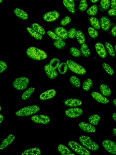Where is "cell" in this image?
<instances>
[{"label":"cell","mask_w":116,"mask_h":155,"mask_svg":"<svg viewBox=\"0 0 116 155\" xmlns=\"http://www.w3.org/2000/svg\"><path fill=\"white\" fill-rule=\"evenodd\" d=\"M76 31L74 28H71L68 32V37L73 38L76 37Z\"/></svg>","instance_id":"cell-45"},{"label":"cell","mask_w":116,"mask_h":155,"mask_svg":"<svg viewBox=\"0 0 116 155\" xmlns=\"http://www.w3.org/2000/svg\"><path fill=\"white\" fill-rule=\"evenodd\" d=\"M112 118L116 122V114L115 113H114L112 115Z\"/></svg>","instance_id":"cell-51"},{"label":"cell","mask_w":116,"mask_h":155,"mask_svg":"<svg viewBox=\"0 0 116 155\" xmlns=\"http://www.w3.org/2000/svg\"><path fill=\"white\" fill-rule=\"evenodd\" d=\"M66 63L69 69L76 74L82 75L86 72V70L83 67L72 60H67Z\"/></svg>","instance_id":"cell-5"},{"label":"cell","mask_w":116,"mask_h":155,"mask_svg":"<svg viewBox=\"0 0 116 155\" xmlns=\"http://www.w3.org/2000/svg\"><path fill=\"white\" fill-rule=\"evenodd\" d=\"M69 147L76 153L81 155H89L91 153L86 148L78 143L71 141L68 143Z\"/></svg>","instance_id":"cell-4"},{"label":"cell","mask_w":116,"mask_h":155,"mask_svg":"<svg viewBox=\"0 0 116 155\" xmlns=\"http://www.w3.org/2000/svg\"><path fill=\"white\" fill-rule=\"evenodd\" d=\"M58 151L61 155H75L69 149L62 144H59L57 147Z\"/></svg>","instance_id":"cell-21"},{"label":"cell","mask_w":116,"mask_h":155,"mask_svg":"<svg viewBox=\"0 0 116 155\" xmlns=\"http://www.w3.org/2000/svg\"><path fill=\"white\" fill-rule=\"evenodd\" d=\"M56 34L62 39H66L68 37V32L64 27H58L55 30Z\"/></svg>","instance_id":"cell-19"},{"label":"cell","mask_w":116,"mask_h":155,"mask_svg":"<svg viewBox=\"0 0 116 155\" xmlns=\"http://www.w3.org/2000/svg\"><path fill=\"white\" fill-rule=\"evenodd\" d=\"M93 86V81L90 78H87L83 82L82 87L85 91L89 90Z\"/></svg>","instance_id":"cell-28"},{"label":"cell","mask_w":116,"mask_h":155,"mask_svg":"<svg viewBox=\"0 0 116 155\" xmlns=\"http://www.w3.org/2000/svg\"><path fill=\"white\" fill-rule=\"evenodd\" d=\"M4 120V117L1 114H0V124Z\"/></svg>","instance_id":"cell-52"},{"label":"cell","mask_w":116,"mask_h":155,"mask_svg":"<svg viewBox=\"0 0 116 155\" xmlns=\"http://www.w3.org/2000/svg\"><path fill=\"white\" fill-rule=\"evenodd\" d=\"M80 51L84 56L89 57L91 54V51L88 45L85 43L82 44L80 47Z\"/></svg>","instance_id":"cell-26"},{"label":"cell","mask_w":116,"mask_h":155,"mask_svg":"<svg viewBox=\"0 0 116 155\" xmlns=\"http://www.w3.org/2000/svg\"><path fill=\"white\" fill-rule=\"evenodd\" d=\"M80 128L82 130L88 133H94L96 131L95 127L89 123L82 121L79 124Z\"/></svg>","instance_id":"cell-12"},{"label":"cell","mask_w":116,"mask_h":155,"mask_svg":"<svg viewBox=\"0 0 116 155\" xmlns=\"http://www.w3.org/2000/svg\"><path fill=\"white\" fill-rule=\"evenodd\" d=\"M31 119L35 123L42 124H48L50 120L48 116L43 114L34 115L31 117Z\"/></svg>","instance_id":"cell-9"},{"label":"cell","mask_w":116,"mask_h":155,"mask_svg":"<svg viewBox=\"0 0 116 155\" xmlns=\"http://www.w3.org/2000/svg\"><path fill=\"white\" fill-rule=\"evenodd\" d=\"M7 63L2 61H0V73L3 72L7 69Z\"/></svg>","instance_id":"cell-47"},{"label":"cell","mask_w":116,"mask_h":155,"mask_svg":"<svg viewBox=\"0 0 116 155\" xmlns=\"http://www.w3.org/2000/svg\"><path fill=\"white\" fill-rule=\"evenodd\" d=\"M45 71L48 77L51 79H54L58 75V73L56 69L51 68L49 64L45 65Z\"/></svg>","instance_id":"cell-18"},{"label":"cell","mask_w":116,"mask_h":155,"mask_svg":"<svg viewBox=\"0 0 116 155\" xmlns=\"http://www.w3.org/2000/svg\"><path fill=\"white\" fill-rule=\"evenodd\" d=\"M56 93L55 90L53 89L47 90L42 93L40 96L41 100H46L53 97Z\"/></svg>","instance_id":"cell-17"},{"label":"cell","mask_w":116,"mask_h":155,"mask_svg":"<svg viewBox=\"0 0 116 155\" xmlns=\"http://www.w3.org/2000/svg\"><path fill=\"white\" fill-rule=\"evenodd\" d=\"M99 90L101 94L104 96L109 97L111 94V90L106 84H102L99 86Z\"/></svg>","instance_id":"cell-24"},{"label":"cell","mask_w":116,"mask_h":155,"mask_svg":"<svg viewBox=\"0 0 116 155\" xmlns=\"http://www.w3.org/2000/svg\"><path fill=\"white\" fill-rule=\"evenodd\" d=\"M88 31L89 35L92 38H95L98 36V31L93 28L89 27L88 29Z\"/></svg>","instance_id":"cell-40"},{"label":"cell","mask_w":116,"mask_h":155,"mask_svg":"<svg viewBox=\"0 0 116 155\" xmlns=\"http://www.w3.org/2000/svg\"><path fill=\"white\" fill-rule=\"evenodd\" d=\"M79 139L80 143L87 149L96 151L99 148L98 145L88 136L82 135L79 137Z\"/></svg>","instance_id":"cell-2"},{"label":"cell","mask_w":116,"mask_h":155,"mask_svg":"<svg viewBox=\"0 0 116 155\" xmlns=\"http://www.w3.org/2000/svg\"><path fill=\"white\" fill-rule=\"evenodd\" d=\"M35 91V88L31 87L23 93L21 96V98L23 100H26L29 98L32 95Z\"/></svg>","instance_id":"cell-27"},{"label":"cell","mask_w":116,"mask_h":155,"mask_svg":"<svg viewBox=\"0 0 116 155\" xmlns=\"http://www.w3.org/2000/svg\"><path fill=\"white\" fill-rule=\"evenodd\" d=\"M82 101L76 98H70L66 100L64 104L69 107H74L80 106L82 105Z\"/></svg>","instance_id":"cell-16"},{"label":"cell","mask_w":116,"mask_h":155,"mask_svg":"<svg viewBox=\"0 0 116 155\" xmlns=\"http://www.w3.org/2000/svg\"><path fill=\"white\" fill-rule=\"evenodd\" d=\"M116 26H114L112 28L111 30V33L113 36L116 37Z\"/></svg>","instance_id":"cell-50"},{"label":"cell","mask_w":116,"mask_h":155,"mask_svg":"<svg viewBox=\"0 0 116 155\" xmlns=\"http://www.w3.org/2000/svg\"><path fill=\"white\" fill-rule=\"evenodd\" d=\"M26 29L29 33L33 37L37 40H41L43 38L42 35L36 31L33 28L27 27Z\"/></svg>","instance_id":"cell-29"},{"label":"cell","mask_w":116,"mask_h":155,"mask_svg":"<svg viewBox=\"0 0 116 155\" xmlns=\"http://www.w3.org/2000/svg\"><path fill=\"white\" fill-rule=\"evenodd\" d=\"M105 45L109 54L113 57L115 56V51L112 45L110 43L106 42Z\"/></svg>","instance_id":"cell-35"},{"label":"cell","mask_w":116,"mask_h":155,"mask_svg":"<svg viewBox=\"0 0 116 155\" xmlns=\"http://www.w3.org/2000/svg\"><path fill=\"white\" fill-rule=\"evenodd\" d=\"M76 37L79 42L80 44L85 43V38L83 32L81 31H76Z\"/></svg>","instance_id":"cell-31"},{"label":"cell","mask_w":116,"mask_h":155,"mask_svg":"<svg viewBox=\"0 0 116 155\" xmlns=\"http://www.w3.org/2000/svg\"><path fill=\"white\" fill-rule=\"evenodd\" d=\"M108 15L111 16H115L116 13V9L111 8L109 9L108 11Z\"/></svg>","instance_id":"cell-48"},{"label":"cell","mask_w":116,"mask_h":155,"mask_svg":"<svg viewBox=\"0 0 116 155\" xmlns=\"http://www.w3.org/2000/svg\"><path fill=\"white\" fill-rule=\"evenodd\" d=\"M60 14L56 11H52L46 13L43 16L44 20L47 22H52L56 20L59 17Z\"/></svg>","instance_id":"cell-10"},{"label":"cell","mask_w":116,"mask_h":155,"mask_svg":"<svg viewBox=\"0 0 116 155\" xmlns=\"http://www.w3.org/2000/svg\"><path fill=\"white\" fill-rule=\"evenodd\" d=\"M54 45L56 48L60 49L65 46L66 43L62 40H56L54 42Z\"/></svg>","instance_id":"cell-42"},{"label":"cell","mask_w":116,"mask_h":155,"mask_svg":"<svg viewBox=\"0 0 116 155\" xmlns=\"http://www.w3.org/2000/svg\"><path fill=\"white\" fill-rule=\"evenodd\" d=\"M15 136L13 134H10L7 136L2 141L0 145V150H3L5 148L13 141L15 139Z\"/></svg>","instance_id":"cell-13"},{"label":"cell","mask_w":116,"mask_h":155,"mask_svg":"<svg viewBox=\"0 0 116 155\" xmlns=\"http://www.w3.org/2000/svg\"><path fill=\"white\" fill-rule=\"evenodd\" d=\"M100 24L102 29L104 31L108 30L111 25L110 21L106 16L102 17L100 19Z\"/></svg>","instance_id":"cell-15"},{"label":"cell","mask_w":116,"mask_h":155,"mask_svg":"<svg viewBox=\"0 0 116 155\" xmlns=\"http://www.w3.org/2000/svg\"><path fill=\"white\" fill-rule=\"evenodd\" d=\"M60 64L59 60L57 58H54L50 60L49 64L51 68L56 69L58 68Z\"/></svg>","instance_id":"cell-38"},{"label":"cell","mask_w":116,"mask_h":155,"mask_svg":"<svg viewBox=\"0 0 116 155\" xmlns=\"http://www.w3.org/2000/svg\"><path fill=\"white\" fill-rule=\"evenodd\" d=\"M115 47V51H116V49H115V48H116V45H115V47Z\"/></svg>","instance_id":"cell-58"},{"label":"cell","mask_w":116,"mask_h":155,"mask_svg":"<svg viewBox=\"0 0 116 155\" xmlns=\"http://www.w3.org/2000/svg\"><path fill=\"white\" fill-rule=\"evenodd\" d=\"M47 34L51 38L55 40H62L55 33L51 31H48L47 32Z\"/></svg>","instance_id":"cell-46"},{"label":"cell","mask_w":116,"mask_h":155,"mask_svg":"<svg viewBox=\"0 0 116 155\" xmlns=\"http://www.w3.org/2000/svg\"><path fill=\"white\" fill-rule=\"evenodd\" d=\"M26 52L29 58L34 60H42L47 57V55L45 51L35 47H29L27 49Z\"/></svg>","instance_id":"cell-1"},{"label":"cell","mask_w":116,"mask_h":155,"mask_svg":"<svg viewBox=\"0 0 116 155\" xmlns=\"http://www.w3.org/2000/svg\"><path fill=\"white\" fill-rule=\"evenodd\" d=\"M14 13L17 17L23 20H26L28 18V16L27 13L20 8H16L14 9Z\"/></svg>","instance_id":"cell-23"},{"label":"cell","mask_w":116,"mask_h":155,"mask_svg":"<svg viewBox=\"0 0 116 155\" xmlns=\"http://www.w3.org/2000/svg\"><path fill=\"white\" fill-rule=\"evenodd\" d=\"M98 6L95 4L90 7L86 11L87 14L90 15H95L98 12Z\"/></svg>","instance_id":"cell-34"},{"label":"cell","mask_w":116,"mask_h":155,"mask_svg":"<svg viewBox=\"0 0 116 155\" xmlns=\"http://www.w3.org/2000/svg\"><path fill=\"white\" fill-rule=\"evenodd\" d=\"M96 51L101 57L105 58L107 55L106 50L103 45L100 42H97L95 46Z\"/></svg>","instance_id":"cell-14"},{"label":"cell","mask_w":116,"mask_h":155,"mask_svg":"<svg viewBox=\"0 0 116 155\" xmlns=\"http://www.w3.org/2000/svg\"><path fill=\"white\" fill-rule=\"evenodd\" d=\"M40 110V107L36 105H30L18 110L16 112L15 114L18 117L28 116L37 113Z\"/></svg>","instance_id":"cell-3"},{"label":"cell","mask_w":116,"mask_h":155,"mask_svg":"<svg viewBox=\"0 0 116 155\" xmlns=\"http://www.w3.org/2000/svg\"><path fill=\"white\" fill-rule=\"evenodd\" d=\"M65 7L71 13L74 14L75 12V3L74 0H63Z\"/></svg>","instance_id":"cell-20"},{"label":"cell","mask_w":116,"mask_h":155,"mask_svg":"<svg viewBox=\"0 0 116 155\" xmlns=\"http://www.w3.org/2000/svg\"><path fill=\"white\" fill-rule=\"evenodd\" d=\"M89 21L91 25L94 28L97 30L100 28V25L98 19L94 17H91L89 19Z\"/></svg>","instance_id":"cell-30"},{"label":"cell","mask_w":116,"mask_h":155,"mask_svg":"<svg viewBox=\"0 0 116 155\" xmlns=\"http://www.w3.org/2000/svg\"><path fill=\"white\" fill-rule=\"evenodd\" d=\"M102 67L105 70L109 75H112L114 71L111 66L106 62H104L102 64Z\"/></svg>","instance_id":"cell-39"},{"label":"cell","mask_w":116,"mask_h":155,"mask_svg":"<svg viewBox=\"0 0 116 155\" xmlns=\"http://www.w3.org/2000/svg\"><path fill=\"white\" fill-rule=\"evenodd\" d=\"M113 103L115 107L116 106V99H114L113 101Z\"/></svg>","instance_id":"cell-54"},{"label":"cell","mask_w":116,"mask_h":155,"mask_svg":"<svg viewBox=\"0 0 116 155\" xmlns=\"http://www.w3.org/2000/svg\"><path fill=\"white\" fill-rule=\"evenodd\" d=\"M102 145L104 148L108 152L113 154H116V143L110 140H103Z\"/></svg>","instance_id":"cell-7"},{"label":"cell","mask_w":116,"mask_h":155,"mask_svg":"<svg viewBox=\"0 0 116 155\" xmlns=\"http://www.w3.org/2000/svg\"><path fill=\"white\" fill-rule=\"evenodd\" d=\"M110 4H111V7L112 8L116 9V0H111V2H110Z\"/></svg>","instance_id":"cell-49"},{"label":"cell","mask_w":116,"mask_h":155,"mask_svg":"<svg viewBox=\"0 0 116 155\" xmlns=\"http://www.w3.org/2000/svg\"><path fill=\"white\" fill-rule=\"evenodd\" d=\"M91 95L94 99L99 103L106 104L109 102L108 98L98 92L92 91L91 93Z\"/></svg>","instance_id":"cell-11"},{"label":"cell","mask_w":116,"mask_h":155,"mask_svg":"<svg viewBox=\"0 0 116 155\" xmlns=\"http://www.w3.org/2000/svg\"><path fill=\"white\" fill-rule=\"evenodd\" d=\"M68 66L66 63L63 62L60 64L58 67L59 72L62 74L66 73L68 70Z\"/></svg>","instance_id":"cell-37"},{"label":"cell","mask_w":116,"mask_h":155,"mask_svg":"<svg viewBox=\"0 0 116 155\" xmlns=\"http://www.w3.org/2000/svg\"><path fill=\"white\" fill-rule=\"evenodd\" d=\"M69 80L70 83L76 87L79 88L80 87L81 85L80 80L75 75L71 76Z\"/></svg>","instance_id":"cell-33"},{"label":"cell","mask_w":116,"mask_h":155,"mask_svg":"<svg viewBox=\"0 0 116 155\" xmlns=\"http://www.w3.org/2000/svg\"><path fill=\"white\" fill-rule=\"evenodd\" d=\"M112 132L114 135L116 137V129L115 128L112 129Z\"/></svg>","instance_id":"cell-53"},{"label":"cell","mask_w":116,"mask_h":155,"mask_svg":"<svg viewBox=\"0 0 116 155\" xmlns=\"http://www.w3.org/2000/svg\"><path fill=\"white\" fill-rule=\"evenodd\" d=\"M71 21V18L69 16H66L60 21V24L63 26H65L68 25Z\"/></svg>","instance_id":"cell-44"},{"label":"cell","mask_w":116,"mask_h":155,"mask_svg":"<svg viewBox=\"0 0 116 155\" xmlns=\"http://www.w3.org/2000/svg\"><path fill=\"white\" fill-rule=\"evenodd\" d=\"M99 0H90V1L92 3H95L98 1Z\"/></svg>","instance_id":"cell-55"},{"label":"cell","mask_w":116,"mask_h":155,"mask_svg":"<svg viewBox=\"0 0 116 155\" xmlns=\"http://www.w3.org/2000/svg\"><path fill=\"white\" fill-rule=\"evenodd\" d=\"M83 110L79 107L71 108L66 109L65 111V114L68 117L74 118L82 115L83 113Z\"/></svg>","instance_id":"cell-8"},{"label":"cell","mask_w":116,"mask_h":155,"mask_svg":"<svg viewBox=\"0 0 116 155\" xmlns=\"http://www.w3.org/2000/svg\"><path fill=\"white\" fill-rule=\"evenodd\" d=\"M88 7L86 0H81L79 6V9L81 12L85 10Z\"/></svg>","instance_id":"cell-43"},{"label":"cell","mask_w":116,"mask_h":155,"mask_svg":"<svg viewBox=\"0 0 116 155\" xmlns=\"http://www.w3.org/2000/svg\"><path fill=\"white\" fill-rule=\"evenodd\" d=\"M32 28L41 35H44L46 32L44 29L39 24L37 23H33L31 25Z\"/></svg>","instance_id":"cell-32"},{"label":"cell","mask_w":116,"mask_h":155,"mask_svg":"<svg viewBox=\"0 0 116 155\" xmlns=\"http://www.w3.org/2000/svg\"><path fill=\"white\" fill-rule=\"evenodd\" d=\"M69 53L75 57H79L82 54L80 51L75 47H72L69 48Z\"/></svg>","instance_id":"cell-36"},{"label":"cell","mask_w":116,"mask_h":155,"mask_svg":"<svg viewBox=\"0 0 116 155\" xmlns=\"http://www.w3.org/2000/svg\"><path fill=\"white\" fill-rule=\"evenodd\" d=\"M3 0H0V3H1V2H2L3 1Z\"/></svg>","instance_id":"cell-56"},{"label":"cell","mask_w":116,"mask_h":155,"mask_svg":"<svg viewBox=\"0 0 116 155\" xmlns=\"http://www.w3.org/2000/svg\"><path fill=\"white\" fill-rule=\"evenodd\" d=\"M41 153L40 150L38 147H34L24 150L21 155H39Z\"/></svg>","instance_id":"cell-22"},{"label":"cell","mask_w":116,"mask_h":155,"mask_svg":"<svg viewBox=\"0 0 116 155\" xmlns=\"http://www.w3.org/2000/svg\"><path fill=\"white\" fill-rule=\"evenodd\" d=\"M29 83V80L26 77H21L16 78L13 81L12 85L16 89L22 90L25 89Z\"/></svg>","instance_id":"cell-6"},{"label":"cell","mask_w":116,"mask_h":155,"mask_svg":"<svg viewBox=\"0 0 116 155\" xmlns=\"http://www.w3.org/2000/svg\"><path fill=\"white\" fill-rule=\"evenodd\" d=\"M100 4L102 8L103 9L106 10L109 7L110 1V0H101Z\"/></svg>","instance_id":"cell-41"},{"label":"cell","mask_w":116,"mask_h":155,"mask_svg":"<svg viewBox=\"0 0 116 155\" xmlns=\"http://www.w3.org/2000/svg\"><path fill=\"white\" fill-rule=\"evenodd\" d=\"M1 106L0 105V111L1 110Z\"/></svg>","instance_id":"cell-57"},{"label":"cell","mask_w":116,"mask_h":155,"mask_svg":"<svg viewBox=\"0 0 116 155\" xmlns=\"http://www.w3.org/2000/svg\"><path fill=\"white\" fill-rule=\"evenodd\" d=\"M101 119L100 115L98 114H94L90 116L88 120L90 124L92 125H97Z\"/></svg>","instance_id":"cell-25"}]
</instances>
